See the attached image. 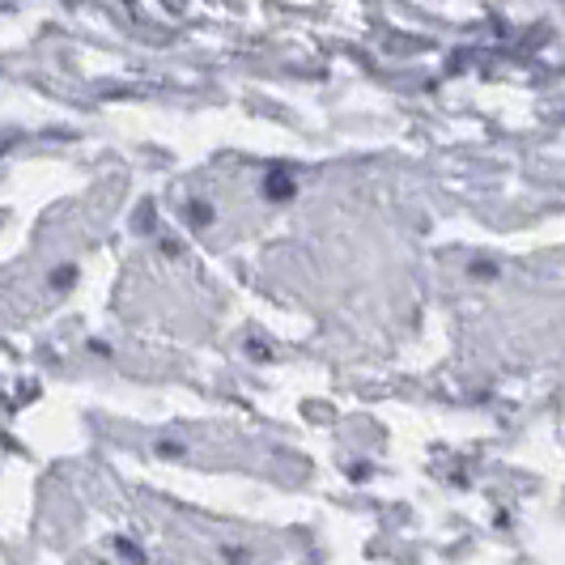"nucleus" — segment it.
Masks as SVG:
<instances>
[{
  "label": "nucleus",
  "instance_id": "nucleus-1",
  "mask_svg": "<svg viewBox=\"0 0 565 565\" xmlns=\"http://www.w3.org/2000/svg\"><path fill=\"white\" fill-rule=\"evenodd\" d=\"M289 192H294V183H289L285 174H273V179H268V196H273V200H277V196H289Z\"/></svg>",
  "mask_w": 565,
  "mask_h": 565
},
{
  "label": "nucleus",
  "instance_id": "nucleus-2",
  "mask_svg": "<svg viewBox=\"0 0 565 565\" xmlns=\"http://www.w3.org/2000/svg\"><path fill=\"white\" fill-rule=\"evenodd\" d=\"M73 277H77L73 268H56V277H52V285H56V289H64V285L73 281Z\"/></svg>",
  "mask_w": 565,
  "mask_h": 565
}]
</instances>
